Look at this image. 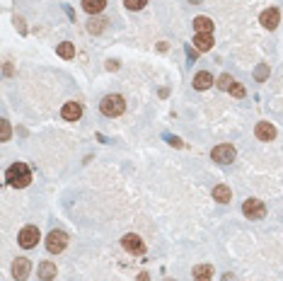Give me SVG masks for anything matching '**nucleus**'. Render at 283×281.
Here are the masks:
<instances>
[{
  "mask_svg": "<svg viewBox=\"0 0 283 281\" xmlns=\"http://www.w3.org/2000/svg\"><path fill=\"white\" fill-rule=\"evenodd\" d=\"M5 180L12 184V187H27L29 182H32V172H29V167L24 165V162H15V165H10L7 167V172H5Z\"/></svg>",
  "mask_w": 283,
  "mask_h": 281,
  "instance_id": "obj_1",
  "label": "nucleus"
},
{
  "mask_svg": "<svg viewBox=\"0 0 283 281\" xmlns=\"http://www.w3.org/2000/svg\"><path fill=\"white\" fill-rule=\"evenodd\" d=\"M99 109H102V114H104V117H119V114H124L126 102H124V97H121V95H107V97L102 100Z\"/></svg>",
  "mask_w": 283,
  "mask_h": 281,
  "instance_id": "obj_2",
  "label": "nucleus"
},
{
  "mask_svg": "<svg viewBox=\"0 0 283 281\" xmlns=\"http://www.w3.org/2000/svg\"><path fill=\"white\" fill-rule=\"evenodd\" d=\"M66 245H68V235H66L63 230H51V233H49V238H46V250H49L51 255L63 252Z\"/></svg>",
  "mask_w": 283,
  "mask_h": 281,
  "instance_id": "obj_3",
  "label": "nucleus"
},
{
  "mask_svg": "<svg viewBox=\"0 0 283 281\" xmlns=\"http://www.w3.org/2000/svg\"><path fill=\"white\" fill-rule=\"evenodd\" d=\"M39 228L37 225H27V228H22V233H19V247H24V250H32V247H37V242H39Z\"/></svg>",
  "mask_w": 283,
  "mask_h": 281,
  "instance_id": "obj_4",
  "label": "nucleus"
},
{
  "mask_svg": "<svg viewBox=\"0 0 283 281\" xmlns=\"http://www.w3.org/2000/svg\"><path fill=\"white\" fill-rule=\"evenodd\" d=\"M242 213H245L247 218H252V221H259V218L266 216V206H264L259 199H247V201L242 204Z\"/></svg>",
  "mask_w": 283,
  "mask_h": 281,
  "instance_id": "obj_5",
  "label": "nucleus"
},
{
  "mask_svg": "<svg viewBox=\"0 0 283 281\" xmlns=\"http://www.w3.org/2000/svg\"><path fill=\"white\" fill-rule=\"evenodd\" d=\"M211 158L215 162H220V165H227V162H232L235 160V148L232 145H227V143H223V145H215L211 153Z\"/></svg>",
  "mask_w": 283,
  "mask_h": 281,
  "instance_id": "obj_6",
  "label": "nucleus"
},
{
  "mask_svg": "<svg viewBox=\"0 0 283 281\" xmlns=\"http://www.w3.org/2000/svg\"><path fill=\"white\" fill-rule=\"evenodd\" d=\"M121 245H124V250H126V252H131V255H143V252H145L143 240L138 238V235H133V233L124 235V238H121Z\"/></svg>",
  "mask_w": 283,
  "mask_h": 281,
  "instance_id": "obj_7",
  "label": "nucleus"
},
{
  "mask_svg": "<svg viewBox=\"0 0 283 281\" xmlns=\"http://www.w3.org/2000/svg\"><path fill=\"white\" fill-rule=\"evenodd\" d=\"M29 272H32V262H29L27 257H17V260L12 262V277L17 281H24L29 277Z\"/></svg>",
  "mask_w": 283,
  "mask_h": 281,
  "instance_id": "obj_8",
  "label": "nucleus"
},
{
  "mask_svg": "<svg viewBox=\"0 0 283 281\" xmlns=\"http://www.w3.org/2000/svg\"><path fill=\"white\" fill-rule=\"evenodd\" d=\"M279 20H281V15H279V10H276V7L264 10V12H262V17H259V22H262L266 29H276V27H279Z\"/></svg>",
  "mask_w": 283,
  "mask_h": 281,
  "instance_id": "obj_9",
  "label": "nucleus"
},
{
  "mask_svg": "<svg viewBox=\"0 0 283 281\" xmlns=\"http://www.w3.org/2000/svg\"><path fill=\"white\" fill-rule=\"evenodd\" d=\"M61 117H63L66 121H77V119L82 117V107H80V102H68V104H63Z\"/></svg>",
  "mask_w": 283,
  "mask_h": 281,
  "instance_id": "obj_10",
  "label": "nucleus"
},
{
  "mask_svg": "<svg viewBox=\"0 0 283 281\" xmlns=\"http://www.w3.org/2000/svg\"><path fill=\"white\" fill-rule=\"evenodd\" d=\"M254 134H257L259 140H274L276 139V129H274V124H269V121H259L257 129H254Z\"/></svg>",
  "mask_w": 283,
  "mask_h": 281,
  "instance_id": "obj_11",
  "label": "nucleus"
},
{
  "mask_svg": "<svg viewBox=\"0 0 283 281\" xmlns=\"http://www.w3.org/2000/svg\"><path fill=\"white\" fill-rule=\"evenodd\" d=\"M211 85H213V75L208 70L196 73V78H194V87H196V90H208Z\"/></svg>",
  "mask_w": 283,
  "mask_h": 281,
  "instance_id": "obj_12",
  "label": "nucleus"
},
{
  "mask_svg": "<svg viewBox=\"0 0 283 281\" xmlns=\"http://www.w3.org/2000/svg\"><path fill=\"white\" fill-rule=\"evenodd\" d=\"M194 29H196V34H213V22L211 17H196L194 20Z\"/></svg>",
  "mask_w": 283,
  "mask_h": 281,
  "instance_id": "obj_13",
  "label": "nucleus"
},
{
  "mask_svg": "<svg viewBox=\"0 0 283 281\" xmlns=\"http://www.w3.org/2000/svg\"><path fill=\"white\" fill-rule=\"evenodd\" d=\"M213 34H196L194 37V46L199 49V51H211L213 49Z\"/></svg>",
  "mask_w": 283,
  "mask_h": 281,
  "instance_id": "obj_14",
  "label": "nucleus"
},
{
  "mask_svg": "<svg viewBox=\"0 0 283 281\" xmlns=\"http://www.w3.org/2000/svg\"><path fill=\"white\" fill-rule=\"evenodd\" d=\"M191 277L196 281H211L213 279V267L211 264H199V267H194Z\"/></svg>",
  "mask_w": 283,
  "mask_h": 281,
  "instance_id": "obj_15",
  "label": "nucleus"
},
{
  "mask_svg": "<svg viewBox=\"0 0 283 281\" xmlns=\"http://www.w3.org/2000/svg\"><path fill=\"white\" fill-rule=\"evenodd\" d=\"M104 5H107V0H82V7L90 15H99L104 10Z\"/></svg>",
  "mask_w": 283,
  "mask_h": 281,
  "instance_id": "obj_16",
  "label": "nucleus"
},
{
  "mask_svg": "<svg viewBox=\"0 0 283 281\" xmlns=\"http://www.w3.org/2000/svg\"><path fill=\"white\" fill-rule=\"evenodd\" d=\"M213 199H218L220 204H227V201L232 199V194H230V187H225V184H218V187L213 189Z\"/></svg>",
  "mask_w": 283,
  "mask_h": 281,
  "instance_id": "obj_17",
  "label": "nucleus"
},
{
  "mask_svg": "<svg viewBox=\"0 0 283 281\" xmlns=\"http://www.w3.org/2000/svg\"><path fill=\"white\" fill-rule=\"evenodd\" d=\"M39 277L44 281H51L56 277V264H51V262H41L39 264Z\"/></svg>",
  "mask_w": 283,
  "mask_h": 281,
  "instance_id": "obj_18",
  "label": "nucleus"
},
{
  "mask_svg": "<svg viewBox=\"0 0 283 281\" xmlns=\"http://www.w3.org/2000/svg\"><path fill=\"white\" fill-rule=\"evenodd\" d=\"M104 24H107V22H104L102 17H92V20L87 22V32H90V34H99V32L104 29Z\"/></svg>",
  "mask_w": 283,
  "mask_h": 281,
  "instance_id": "obj_19",
  "label": "nucleus"
},
{
  "mask_svg": "<svg viewBox=\"0 0 283 281\" xmlns=\"http://www.w3.org/2000/svg\"><path fill=\"white\" fill-rule=\"evenodd\" d=\"M56 51H58V56H61V59H73V56H75V46H73L71 41L58 44V49H56Z\"/></svg>",
  "mask_w": 283,
  "mask_h": 281,
  "instance_id": "obj_20",
  "label": "nucleus"
},
{
  "mask_svg": "<svg viewBox=\"0 0 283 281\" xmlns=\"http://www.w3.org/2000/svg\"><path fill=\"white\" fill-rule=\"evenodd\" d=\"M266 78H269V66H266V63L257 66V70H254V80H257V82H264Z\"/></svg>",
  "mask_w": 283,
  "mask_h": 281,
  "instance_id": "obj_21",
  "label": "nucleus"
},
{
  "mask_svg": "<svg viewBox=\"0 0 283 281\" xmlns=\"http://www.w3.org/2000/svg\"><path fill=\"white\" fill-rule=\"evenodd\" d=\"M124 5H126L129 10H143V7L148 5V0H124Z\"/></svg>",
  "mask_w": 283,
  "mask_h": 281,
  "instance_id": "obj_22",
  "label": "nucleus"
},
{
  "mask_svg": "<svg viewBox=\"0 0 283 281\" xmlns=\"http://www.w3.org/2000/svg\"><path fill=\"white\" fill-rule=\"evenodd\" d=\"M232 82H235V80H232V78L225 73V75H220V80H218V87H220V90H230V87H232Z\"/></svg>",
  "mask_w": 283,
  "mask_h": 281,
  "instance_id": "obj_23",
  "label": "nucleus"
},
{
  "mask_svg": "<svg viewBox=\"0 0 283 281\" xmlns=\"http://www.w3.org/2000/svg\"><path fill=\"white\" fill-rule=\"evenodd\" d=\"M0 140H10V124L5 119L0 121Z\"/></svg>",
  "mask_w": 283,
  "mask_h": 281,
  "instance_id": "obj_24",
  "label": "nucleus"
},
{
  "mask_svg": "<svg viewBox=\"0 0 283 281\" xmlns=\"http://www.w3.org/2000/svg\"><path fill=\"white\" fill-rule=\"evenodd\" d=\"M230 92L235 95V97H245L247 92H245V87L240 85V82H232V87H230Z\"/></svg>",
  "mask_w": 283,
  "mask_h": 281,
  "instance_id": "obj_25",
  "label": "nucleus"
},
{
  "mask_svg": "<svg viewBox=\"0 0 283 281\" xmlns=\"http://www.w3.org/2000/svg\"><path fill=\"white\" fill-rule=\"evenodd\" d=\"M165 140H167L170 145H174V148H182V145H184V143H182V139H177V136H170V134L165 136Z\"/></svg>",
  "mask_w": 283,
  "mask_h": 281,
  "instance_id": "obj_26",
  "label": "nucleus"
},
{
  "mask_svg": "<svg viewBox=\"0 0 283 281\" xmlns=\"http://www.w3.org/2000/svg\"><path fill=\"white\" fill-rule=\"evenodd\" d=\"M187 56H189V59L194 61V59L199 56V49H191V46H187Z\"/></svg>",
  "mask_w": 283,
  "mask_h": 281,
  "instance_id": "obj_27",
  "label": "nucleus"
},
{
  "mask_svg": "<svg viewBox=\"0 0 283 281\" xmlns=\"http://www.w3.org/2000/svg\"><path fill=\"white\" fill-rule=\"evenodd\" d=\"M107 68H109V70H116V68H119V63H116V61H109V63H107Z\"/></svg>",
  "mask_w": 283,
  "mask_h": 281,
  "instance_id": "obj_28",
  "label": "nucleus"
},
{
  "mask_svg": "<svg viewBox=\"0 0 283 281\" xmlns=\"http://www.w3.org/2000/svg\"><path fill=\"white\" fill-rule=\"evenodd\" d=\"M223 281H235V279H232V274H225V277H223Z\"/></svg>",
  "mask_w": 283,
  "mask_h": 281,
  "instance_id": "obj_29",
  "label": "nucleus"
},
{
  "mask_svg": "<svg viewBox=\"0 0 283 281\" xmlns=\"http://www.w3.org/2000/svg\"><path fill=\"white\" fill-rule=\"evenodd\" d=\"M191 2H194V5H196V2H201V0H191Z\"/></svg>",
  "mask_w": 283,
  "mask_h": 281,
  "instance_id": "obj_30",
  "label": "nucleus"
}]
</instances>
